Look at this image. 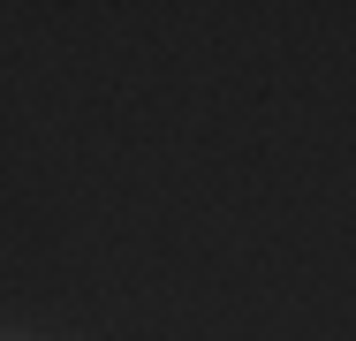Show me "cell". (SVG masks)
I'll return each instance as SVG.
<instances>
[{"instance_id":"cell-1","label":"cell","mask_w":356,"mask_h":341,"mask_svg":"<svg viewBox=\"0 0 356 341\" xmlns=\"http://www.w3.org/2000/svg\"><path fill=\"white\" fill-rule=\"evenodd\" d=\"M0 341H38V334H0Z\"/></svg>"}]
</instances>
